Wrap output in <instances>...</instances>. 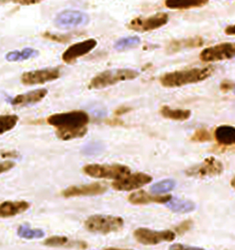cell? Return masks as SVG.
I'll return each instance as SVG.
<instances>
[{"mask_svg":"<svg viewBox=\"0 0 235 250\" xmlns=\"http://www.w3.org/2000/svg\"><path fill=\"white\" fill-rule=\"evenodd\" d=\"M168 250H205L202 248L198 247H192V246H188V245H183V244H174L172 245Z\"/></svg>","mask_w":235,"mask_h":250,"instance_id":"33","label":"cell"},{"mask_svg":"<svg viewBox=\"0 0 235 250\" xmlns=\"http://www.w3.org/2000/svg\"><path fill=\"white\" fill-rule=\"evenodd\" d=\"M165 205L172 212L176 213H191L196 208L194 202L179 198H172Z\"/></svg>","mask_w":235,"mask_h":250,"instance_id":"22","label":"cell"},{"mask_svg":"<svg viewBox=\"0 0 235 250\" xmlns=\"http://www.w3.org/2000/svg\"><path fill=\"white\" fill-rule=\"evenodd\" d=\"M133 236L138 242L144 246H155L160 243L172 242L176 239V233L172 230L155 231L146 228H137L133 232Z\"/></svg>","mask_w":235,"mask_h":250,"instance_id":"6","label":"cell"},{"mask_svg":"<svg viewBox=\"0 0 235 250\" xmlns=\"http://www.w3.org/2000/svg\"><path fill=\"white\" fill-rule=\"evenodd\" d=\"M224 170L222 162L214 157H209L203 162L186 170V174L189 177L206 178L220 175Z\"/></svg>","mask_w":235,"mask_h":250,"instance_id":"9","label":"cell"},{"mask_svg":"<svg viewBox=\"0 0 235 250\" xmlns=\"http://www.w3.org/2000/svg\"><path fill=\"white\" fill-rule=\"evenodd\" d=\"M190 140L192 142L204 143V142L212 141V136L211 132L209 130H207L206 128H198L195 132L193 133Z\"/></svg>","mask_w":235,"mask_h":250,"instance_id":"29","label":"cell"},{"mask_svg":"<svg viewBox=\"0 0 235 250\" xmlns=\"http://www.w3.org/2000/svg\"><path fill=\"white\" fill-rule=\"evenodd\" d=\"M1 156L3 158H16L18 157V154L16 151H4L1 153Z\"/></svg>","mask_w":235,"mask_h":250,"instance_id":"39","label":"cell"},{"mask_svg":"<svg viewBox=\"0 0 235 250\" xmlns=\"http://www.w3.org/2000/svg\"><path fill=\"white\" fill-rule=\"evenodd\" d=\"M48 95V90L45 88L36 89L25 94L15 96L10 104L15 106H28L43 101Z\"/></svg>","mask_w":235,"mask_h":250,"instance_id":"16","label":"cell"},{"mask_svg":"<svg viewBox=\"0 0 235 250\" xmlns=\"http://www.w3.org/2000/svg\"><path fill=\"white\" fill-rule=\"evenodd\" d=\"M234 86H235V85H233L231 82H222V83L220 84V90H221L222 92H224V93H225V92H228V91H230V90L233 88Z\"/></svg>","mask_w":235,"mask_h":250,"instance_id":"36","label":"cell"},{"mask_svg":"<svg viewBox=\"0 0 235 250\" xmlns=\"http://www.w3.org/2000/svg\"><path fill=\"white\" fill-rule=\"evenodd\" d=\"M85 174L97 179L118 180L131 174V169L121 164H88L83 168Z\"/></svg>","mask_w":235,"mask_h":250,"instance_id":"5","label":"cell"},{"mask_svg":"<svg viewBox=\"0 0 235 250\" xmlns=\"http://www.w3.org/2000/svg\"><path fill=\"white\" fill-rule=\"evenodd\" d=\"M169 21V16L164 12H158L147 18H135L128 24V29L136 32H149L165 26Z\"/></svg>","mask_w":235,"mask_h":250,"instance_id":"8","label":"cell"},{"mask_svg":"<svg viewBox=\"0 0 235 250\" xmlns=\"http://www.w3.org/2000/svg\"><path fill=\"white\" fill-rule=\"evenodd\" d=\"M214 139L222 146H235V127L232 125H222L216 127Z\"/></svg>","mask_w":235,"mask_h":250,"instance_id":"19","label":"cell"},{"mask_svg":"<svg viewBox=\"0 0 235 250\" xmlns=\"http://www.w3.org/2000/svg\"><path fill=\"white\" fill-rule=\"evenodd\" d=\"M235 58V43L222 42L207 47L199 54V59L203 62H217Z\"/></svg>","mask_w":235,"mask_h":250,"instance_id":"7","label":"cell"},{"mask_svg":"<svg viewBox=\"0 0 235 250\" xmlns=\"http://www.w3.org/2000/svg\"><path fill=\"white\" fill-rule=\"evenodd\" d=\"M130 110H131V109H130L129 107L122 106V107L118 108L117 110L115 111V114H116V116H122V115H124L126 113H128Z\"/></svg>","mask_w":235,"mask_h":250,"instance_id":"38","label":"cell"},{"mask_svg":"<svg viewBox=\"0 0 235 250\" xmlns=\"http://www.w3.org/2000/svg\"><path fill=\"white\" fill-rule=\"evenodd\" d=\"M97 45V42L95 39H88L79 42L73 43L69 46L66 52L62 55V60L66 63H73L78 58L85 56L89 52H92Z\"/></svg>","mask_w":235,"mask_h":250,"instance_id":"13","label":"cell"},{"mask_svg":"<svg viewBox=\"0 0 235 250\" xmlns=\"http://www.w3.org/2000/svg\"><path fill=\"white\" fill-rule=\"evenodd\" d=\"M231 186L235 189V177H234L233 179H232V181H231Z\"/></svg>","mask_w":235,"mask_h":250,"instance_id":"41","label":"cell"},{"mask_svg":"<svg viewBox=\"0 0 235 250\" xmlns=\"http://www.w3.org/2000/svg\"><path fill=\"white\" fill-rule=\"evenodd\" d=\"M107 186L100 183H93V184H83V185H72L66 188L62 192L65 198H73V197H80V196H95L103 194L107 191Z\"/></svg>","mask_w":235,"mask_h":250,"instance_id":"14","label":"cell"},{"mask_svg":"<svg viewBox=\"0 0 235 250\" xmlns=\"http://www.w3.org/2000/svg\"><path fill=\"white\" fill-rule=\"evenodd\" d=\"M18 235L23 239H39L45 235L44 230L42 229H32L29 226H21L18 228Z\"/></svg>","mask_w":235,"mask_h":250,"instance_id":"25","label":"cell"},{"mask_svg":"<svg viewBox=\"0 0 235 250\" xmlns=\"http://www.w3.org/2000/svg\"><path fill=\"white\" fill-rule=\"evenodd\" d=\"M89 121L88 113L82 110L57 113L47 118V123L55 128L57 138L64 141L85 137L88 133Z\"/></svg>","mask_w":235,"mask_h":250,"instance_id":"1","label":"cell"},{"mask_svg":"<svg viewBox=\"0 0 235 250\" xmlns=\"http://www.w3.org/2000/svg\"><path fill=\"white\" fill-rule=\"evenodd\" d=\"M173 198L170 194H151L145 191L132 192L128 197V201L135 206L149 205V204H167Z\"/></svg>","mask_w":235,"mask_h":250,"instance_id":"15","label":"cell"},{"mask_svg":"<svg viewBox=\"0 0 235 250\" xmlns=\"http://www.w3.org/2000/svg\"><path fill=\"white\" fill-rule=\"evenodd\" d=\"M39 54L40 52L33 48H25L22 51H12V52H7L5 58L9 62H23L26 60L35 58Z\"/></svg>","mask_w":235,"mask_h":250,"instance_id":"23","label":"cell"},{"mask_svg":"<svg viewBox=\"0 0 235 250\" xmlns=\"http://www.w3.org/2000/svg\"><path fill=\"white\" fill-rule=\"evenodd\" d=\"M176 187V182L172 179L163 180L151 186V191L154 194H162L173 191Z\"/></svg>","mask_w":235,"mask_h":250,"instance_id":"27","label":"cell"},{"mask_svg":"<svg viewBox=\"0 0 235 250\" xmlns=\"http://www.w3.org/2000/svg\"><path fill=\"white\" fill-rule=\"evenodd\" d=\"M44 244L45 246L51 248H66L75 250H87L88 248V243L85 241L73 240L63 235L50 236L44 240Z\"/></svg>","mask_w":235,"mask_h":250,"instance_id":"17","label":"cell"},{"mask_svg":"<svg viewBox=\"0 0 235 250\" xmlns=\"http://www.w3.org/2000/svg\"><path fill=\"white\" fill-rule=\"evenodd\" d=\"M209 2L210 0H165L164 6L173 10H188L202 8Z\"/></svg>","mask_w":235,"mask_h":250,"instance_id":"20","label":"cell"},{"mask_svg":"<svg viewBox=\"0 0 235 250\" xmlns=\"http://www.w3.org/2000/svg\"><path fill=\"white\" fill-rule=\"evenodd\" d=\"M140 75L137 70L133 69H112L104 71L100 74H96L95 77L91 79L88 84V88L99 89L107 88L112 85H115L120 82L132 81L136 79Z\"/></svg>","mask_w":235,"mask_h":250,"instance_id":"3","label":"cell"},{"mask_svg":"<svg viewBox=\"0 0 235 250\" xmlns=\"http://www.w3.org/2000/svg\"><path fill=\"white\" fill-rule=\"evenodd\" d=\"M224 32L226 35H229V36H235V24L226 27Z\"/></svg>","mask_w":235,"mask_h":250,"instance_id":"37","label":"cell"},{"mask_svg":"<svg viewBox=\"0 0 235 250\" xmlns=\"http://www.w3.org/2000/svg\"><path fill=\"white\" fill-rule=\"evenodd\" d=\"M89 16L79 10H65L56 16L54 24L59 29H73L88 25Z\"/></svg>","mask_w":235,"mask_h":250,"instance_id":"12","label":"cell"},{"mask_svg":"<svg viewBox=\"0 0 235 250\" xmlns=\"http://www.w3.org/2000/svg\"><path fill=\"white\" fill-rule=\"evenodd\" d=\"M19 122L16 115H0V136L12 130Z\"/></svg>","mask_w":235,"mask_h":250,"instance_id":"26","label":"cell"},{"mask_svg":"<svg viewBox=\"0 0 235 250\" xmlns=\"http://www.w3.org/2000/svg\"><path fill=\"white\" fill-rule=\"evenodd\" d=\"M104 150V145L100 142H91L83 148L82 153L86 156L100 154Z\"/></svg>","mask_w":235,"mask_h":250,"instance_id":"30","label":"cell"},{"mask_svg":"<svg viewBox=\"0 0 235 250\" xmlns=\"http://www.w3.org/2000/svg\"><path fill=\"white\" fill-rule=\"evenodd\" d=\"M44 0H12L13 3L22 5V6H30V5H36L43 2Z\"/></svg>","mask_w":235,"mask_h":250,"instance_id":"35","label":"cell"},{"mask_svg":"<svg viewBox=\"0 0 235 250\" xmlns=\"http://www.w3.org/2000/svg\"><path fill=\"white\" fill-rule=\"evenodd\" d=\"M124 226V220L120 216L94 214L88 217L85 222V228L91 233L108 235L121 230Z\"/></svg>","mask_w":235,"mask_h":250,"instance_id":"4","label":"cell"},{"mask_svg":"<svg viewBox=\"0 0 235 250\" xmlns=\"http://www.w3.org/2000/svg\"><path fill=\"white\" fill-rule=\"evenodd\" d=\"M213 71L214 69L212 66L178 70L162 75L159 81L162 85L166 88L182 87L205 81L212 75Z\"/></svg>","mask_w":235,"mask_h":250,"instance_id":"2","label":"cell"},{"mask_svg":"<svg viewBox=\"0 0 235 250\" xmlns=\"http://www.w3.org/2000/svg\"><path fill=\"white\" fill-rule=\"evenodd\" d=\"M152 181L153 177L151 175L143 172H136L114 181L111 185L116 191H131L151 184Z\"/></svg>","mask_w":235,"mask_h":250,"instance_id":"10","label":"cell"},{"mask_svg":"<svg viewBox=\"0 0 235 250\" xmlns=\"http://www.w3.org/2000/svg\"><path fill=\"white\" fill-rule=\"evenodd\" d=\"M192 225H193V222L191 220L184 221L178 227H176V233H178V234L186 233L187 231H188L192 228Z\"/></svg>","mask_w":235,"mask_h":250,"instance_id":"32","label":"cell"},{"mask_svg":"<svg viewBox=\"0 0 235 250\" xmlns=\"http://www.w3.org/2000/svg\"><path fill=\"white\" fill-rule=\"evenodd\" d=\"M234 88H235V85L234 86Z\"/></svg>","mask_w":235,"mask_h":250,"instance_id":"42","label":"cell"},{"mask_svg":"<svg viewBox=\"0 0 235 250\" xmlns=\"http://www.w3.org/2000/svg\"><path fill=\"white\" fill-rule=\"evenodd\" d=\"M141 44V39L138 36L121 38L114 44V49L117 51H125L136 48Z\"/></svg>","mask_w":235,"mask_h":250,"instance_id":"24","label":"cell"},{"mask_svg":"<svg viewBox=\"0 0 235 250\" xmlns=\"http://www.w3.org/2000/svg\"><path fill=\"white\" fill-rule=\"evenodd\" d=\"M60 76L61 72L59 68H45L24 73L21 77V81L24 85H37L55 81Z\"/></svg>","mask_w":235,"mask_h":250,"instance_id":"11","label":"cell"},{"mask_svg":"<svg viewBox=\"0 0 235 250\" xmlns=\"http://www.w3.org/2000/svg\"><path fill=\"white\" fill-rule=\"evenodd\" d=\"M15 167V162L10 161L0 162V174L7 172L8 170L13 169Z\"/></svg>","mask_w":235,"mask_h":250,"instance_id":"34","label":"cell"},{"mask_svg":"<svg viewBox=\"0 0 235 250\" xmlns=\"http://www.w3.org/2000/svg\"><path fill=\"white\" fill-rule=\"evenodd\" d=\"M43 37L47 39V40L52 41V42H59V43H66L71 40V37H69L67 35H57V34H52L50 32H45L43 34Z\"/></svg>","mask_w":235,"mask_h":250,"instance_id":"31","label":"cell"},{"mask_svg":"<svg viewBox=\"0 0 235 250\" xmlns=\"http://www.w3.org/2000/svg\"><path fill=\"white\" fill-rule=\"evenodd\" d=\"M162 117L174 121H186L191 117V111L181 108H172L168 105H163L160 109Z\"/></svg>","mask_w":235,"mask_h":250,"instance_id":"21","label":"cell"},{"mask_svg":"<svg viewBox=\"0 0 235 250\" xmlns=\"http://www.w3.org/2000/svg\"><path fill=\"white\" fill-rule=\"evenodd\" d=\"M102 250H123V249H116V248H108V249H104Z\"/></svg>","mask_w":235,"mask_h":250,"instance_id":"40","label":"cell"},{"mask_svg":"<svg viewBox=\"0 0 235 250\" xmlns=\"http://www.w3.org/2000/svg\"><path fill=\"white\" fill-rule=\"evenodd\" d=\"M29 208L26 201H6L0 204V218H7L24 213Z\"/></svg>","mask_w":235,"mask_h":250,"instance_id":"18","label":"cell"},{"mask_svg":"<svg viewBox=\"0 0 235 250\" xmlns=\"http://www.w3.org/2000/svg\"><path fill=\"white\" fill-rule=\"evenodd\" d=\"M203 44L202 39L199 37L192 38L188 40H185L184 42H172L170 45V50L172 51H178L185 48H195V47H200Z\"/></svg>","mask_w":235,"mask_h":250,"instance_id":"28","label":"cell"}]
</instances>
